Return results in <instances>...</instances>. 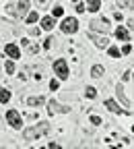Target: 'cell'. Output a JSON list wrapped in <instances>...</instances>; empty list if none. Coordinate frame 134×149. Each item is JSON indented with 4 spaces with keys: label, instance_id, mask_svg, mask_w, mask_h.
<instances>
[{
    "label": "cell",
    "instance_id": "5",
    "mask_svg": "<svg viewBox=\"0 0 134 149\" xmlns=\"http://www.w3.org/2000/svg\"><path fill=\"white\" fill-rule=\"evenodd\" d=\"M54 72L58 74L60 79H68V66H66V60H56L54 62Z\"/></svg>",
    "mask_w": 134,
    "mask_h": 149
},
{
    "label": "cell",
    "instance_id": "30",
    "mask_svg": "<svg viewBox=\"0 0 134 149\" xmlns=\"http://www.w3.org/2000/svg\"><path fill=\"white\" fill-rule=\"evenodd\" d=\"M132 130H134V126H132Z\"/></svg>",
    "mask_w": 134,
    "mask_h": 149
},
{
    "label": "cell",
    "instance_id": "10",
    "mask_svg": "<svg viewBox=\"0 0 134 149\" xmlns=\"http://www.w3.org/2000/svg\"><path fill=\"white\" fill-rule=\"evenodd\" d=\"M15 6H17L15 13H17L19 17H25V15H27V8H29V2H17Z\"/></svg>",
    "mask_w": 134,
    "mask_h": 149
},
{
    "label": "cell",
    "instance_id": "4",
    "mask_svg": "<svg viewBox=\"0 0 134 149\" xmlns=\"http://www.w3.org/2000/svg\"><path fill=\"white\" fill-rule=\"evenodd\" d=\"M6 120H8V124H10L12 128H21V124H23L21 114H19L17 110H8V112H6Z\"/></svg>",
    "mask_w": 134,
    "mask_h": 149
},
{
    "label": "cell",
    "instance_id": "17",
    "mask_svg": "<svg viewBox=\"0 0 134 149\" xmlns=\"http://www.w3.org/2000/svg\"><path fill=\"white\" fill-rule=\"evenodd\" d=\"M101 8V2H99V0H91V2H87V10H99Z\"/></svg>",
    "mask_w": 134,
    "mask_h": 149
},
{
    "label": "cell",
    "instance_id": "8",
    "mask_svg": "<svg viewBox=\"0 0 134 149\" xmlns=\"http://www.w3.org/2000/svg\"><path fill=\"white\" fill-rule=\"evenodd\" d=\"M4 52L10 56V58H21V50H19L15 44H6L4 46Z\"/></svg>",
    "mask_w": 134,
    "mask_h": 149
},
{
    "label": "cell",
    "instance_id": "15",
    "mask_svg": "<svg viewBox=\"0 0 134 149\" xmlns=\"http://www.w3.org/2000/svg\"><path fill=\"white\" fill-rule=\"evenodd\" d=\"M10 100V91L8 89H2V87H0V104H6Z\"/></svg>",
    "mask_w": 134,
    "mask_h": 149
},
{
    "label": "cell",
    "instance_id": "21",
    "mask_svg": "<svg viewBox=\"0 0 134 149\" xmlns=\"http://www.w3.org/2000/svg\"><path fill=\"white\" fill-rule=\"evenodd\" d=\"M52 13H54V19H56V17H60V15L64 13V8H62V6H54V10H52Z\"/></svg>",
    "mask_w": 134,
    "mask_h": 149
},
{
    "label": "cell",
    "instance_id": "28",
    "mask_svg": "<svg viewBox=\"0 0 134 149\" xmlns=\"http://www.w3.org/2000/svg\"><path fill=\"white\" fill-rule=\"evenodd\" d=\"M50 149H62V147H60L58 143H54V141H52V143H50Z\"/></svg>",
    "mask_w": 134,
    "mask_h": 149
},
{
    "label": "cell",
    "instance_id": "23",
    "mask_svg": "<svg viewBox=\"0 0 134 149\" xmlns=\"http://www.w3.org/2000/svg\"><path fill=\"white\" fill-rule=\"evenodd\" d=\"M50 89H52V91L58 89V81H56V79H52V81H50Z\"/></svg>",
    "mask_w": 134,
    "mask_h": 149
},
{
    "label": "cell",
    "instance_id": "6",
    "mask_svg": "<svg viewBox=\"0 0 134 149\" xmlns=\"http://www.w3.org/2000/svg\"><path fill=\"white\" fill-rule=\"evenodd\" d=\"M89 37L95 42V46H97V48H107V46H109V40H107L105 35H97V33H93V31H91Z\"/></svg>",
    "mask_w": 134,
    "mask_h": 149
},
{
    "label": "cell",
    "instance_id": "14",
    "mask_svg": "<svg viewBox=\"0 0 134 149\" xmlns=\"http://www.w3.org/2000/svg\"><path fill=\"white\" fill-rule=\"evenodd\" d=\"M103 72H105V70H103L101 64H95V66L91 68V77H103Z\"/></svg>",
    "mask_w": 134,
    "mask_h": 149
},
{
    "label": "cell",
    "instance_id": "18",
    "mask_svg": "<svg viewBox=\"0 0 134 149\" xmlns=\"http://www.w3.org/2000/svg\"><path fill=\"white\" fill-rule=\"evenodd\" d=\"M85 93H87V97H91V100H93V97H97V89H95V87H87Z\"/></svg>",
    "mask_w": 134,
    "mask_h": 149
},
{
    "label": "cell",
    "instance_id": "26",
    "mask_svg": "<svg viewBox=\"0 0 134 149\" xmlns=\"http://www.w3.org/2000/svg\"><path fill=\"white\" fill-rule=\"evenodd\" d=\"M130 50H132V46H130V44H126V46L122 48V54H130Z\"/></svg>",
    "mask_w": 134,
    "mask_h": 149
},
{
    "label": "cell",
    "instance_id": "13",
    "mask_svg": "<svg viewBox=\"0 0 134 149\" xmlns=\"http://www.w3.org/2000/svg\"><path fill=\"white\" fill-rule=\"evenodd\" d=\"M116 37H118V40H122V42H128V40H130V35H128V31H126L124 27H118V29H116Z\"/></svg>",
    "mask_w": 134,
    "mask_h": 149
},
{
    "label": "cell",
    "instance_id": "27",
    "mask_svg": "<svg viewBox=\"0 0 134 149\" xmlns=\"http://www.w3.org/2000/svg\"><path fill=\"white\" fill-rule=\"evenodd\" d=\"M91 122H93V124H101V118H99V116H91Z\"/></svg>",
    "mask_w": 134,
    "mask_h": 149
},
{
    "label": "cell",
    "instance_id": "20",
    "mask_svg": "<svg viewBox=\"0 0 134 149\" xmlns=\"http://www.w3.org/2000/svg\"><path fill=\"white\" fill-rule=\"evenodd\" d=\"M109 56H113V58H120V50L116 46H109Z\"/></svg>",
    "mask_w": 134,
    "mask_h": 149
},
{
    "label": "cell",
    "instance_id": "2",
    "mask_svg": "<svg viewBox=\"0 0 134 149\" xmlns=\"http://www.w3.org/2000/svg\"><path fill=\"white\" fill-rule=\"evenodd\" d=\"M60 29H62L64 33H76V31H79V21L72 19V17H66L64 21L60 23Z\"/></svg>",
    "mask_w": 134,
    "mask_h": 149
},
{
    "label": "cell",
    "instance_id": "22",
    "mask_svg": "<svg viewBox=\"0 0 134 149\" xmlns=\"http://www.w3.org/2000/svg\"><path fill=\"white\" fill-rule=\"evenodd\" d=\"M37 21V13H29L27 15V23H35Z\"/></svg>",
    "mask_w": 134,
    "mask_h": 149
},
{
    "label": "cell",
    "instance_id": "9",
    "mask_svg": "<svg viewBox=\"0 0 134 149\" xmlns=\"http://www.w3.org/2000/svg\"><path fill=\"white\" fill-rule=\"evenodd\" d=\"M116 95H118V100H120L126 108H130V106H132V104H130V100L126 97V93H124V87H122V85H118V87H116Z\"/></svg>",
    "mask_w": 134,
    "mask_h": 149
},
{
    "label": "cell",
    "instance_id": "25",
    "mask_svg": "<svg viewBox=\"0 0 134 149\" xmlns=\"http://www.w3.org/2000/svg\"><path fill=\"white\" fill-rule=\"evenodd\" d=\"M52 42H54V37H48V40L44 42V48H52Z\"/></svg>",
    "mask_w": 134,
    "mask_h": 149
},
{
    "label": "cell",
    "instance_id": "12",
    "mask_svg": "<svg viewBox=\"0 0 134 149\" xmlns=\"http://www.w3.org/2000/svg\"><path fill=\"white\" fill-rule=\"evenodd\" d=\"M105 108H109V110L113 112V114H122V112H124V110H122L116 102H113V100H105Z\"/></svg>",
    "mask_w": 134,
    "mask_h": 149
},
{
    "label": "cell",
    "instance_id": "3",
    "mask_svg": "<svg viewBox=\"0 0 134 149\" xmlns=\"http://www.w3.org/2000/svg\"><path fill=\"white\" fill-rule=\"evenodd\" d=\"M111 27H109V21L107 19H95V21H91V31L95 33V31H103V33H107Z\"/></svg>",
    "mask_w": 134,
    "mask_h": 149
},
{
    "label": "cell",
    "instance_id": "11",
    "mask_svg": "<svg viewBox=\"0 0 134 149\" xmlns=\"http://www.w3.org/2000/svg\"><path fill=\"white\" fill-rule=\"evenodd\" d=\"M54 25H56V19H54V17H44V19H41V27H44L46 31L54 29Z\"/></svg>",
    "mask_w": 134,
    "mask_h": 149
},
{
    "label": "cell",
    "instance_id": "19",
    "mask_svg": "<svg viewBox=\"0 0 134 149\" xmlns=\"http://www.w3.org/2000/svg\"><path fill=\"white\" fill-rule=\"evenodd\" d=\"M4 70H6L8 74H12V72H15V62H12V60H8V62L4 64Z\"/></svg>",
    "mask_w": 134,
    "mask_h": 149
},
{
    "label": "cell",
    "instance_id": "24",
    "mask_svg": "<svg viewBox=\"0 0 134 149\" xmlns=\"http://www.w3.org/2000/svg\"><path fill=\"white\" fill-rule=\"evenodd\" d=\"M76 10H79V13H85V10H87V4L79 2V4H76Z\"/></svg>",
    "mask_w": 134,
    "mask_h": 149
},
{
    "label": "cell",
    "instance_id": "7",
    "mask_svg": "<svg viewBox=\"0 0 134 149\" xmlns=\"http://www.w3.org/2000/svg\"><path fill=\"white\" fill-rule=\"evenodd\" d=\"M68 110H70L68 106H60L58 102H54V100L48 104V112H50V114H54V112H68Z\"/></svg>",
    "mask_w": 134,
    "mask_h": 149
},
{
    "label": "cell",
    "instance_id": "1",
    "mask_svg": "<svg viewBox=\"0 0 134 149\" xmlns=\"http://www.w3.org/2000/svg\"><path fill=\"white\" fill-rule=\"evenodd\" d=\"M46 133H50V124H48V122H39V124H35V126L25 128V130H23V139H25V141H33V139H37V137L46 135Z\"/></svg>",
    "mask_w": 134,
    "mask_h": 149
},
{
    "label": "cell",
    "instance_id": "29",
    "mask_svg": "<svg viewBox=\"0 0 134 149\" xmlns=\"http://www.w3.org/2000/svg\"><path fill=\"white\" fill-rule=\"evenodd\" d=\"M128 25H130V29L134 31V19H130V21H128Z\"/></svg>",
    "mask_w": 134,
    "mask_h": 149
},
{
    "label": "cell",
    "instance_id": "16",
    "mask_svg": "<svg viewBox=\"0 0 134 149\" xmlns=\"http://www.w3.org/2000/svg\"><path fill=\"white\" fill-rule=\"evenodd\" d=\"M44 102H46V100H44L41 95H37V97H29V100H27V104H29V106H33V108H35V106H41Z\"/></svg>",
    "mask_w": 134,
    "mask_h": 149
}]
</instances>
